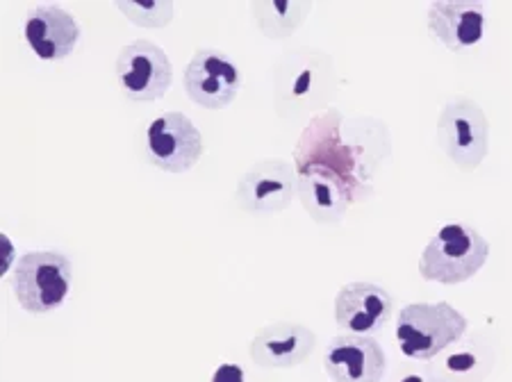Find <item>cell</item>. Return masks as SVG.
<instances>
[{
	"label": "cell",
	"instance_id": "cell-17",
	"mask_svg": "<svg viewBox=\"0 0 512 382\" xmlns=\"http://www.w3.org/2000/svg\"><path fill=\"white\" fill-rule=\"evenodd\" d=\"M119 10L128 16V21L142 28H164L173 19V3L171 0H148V3H126L117 0Z\"/></svg>",
	"mask_w": 512,
	"mask_h": 382
},
{
	"label": "cell",
	"instance_id": "cell-1",
	"mask_svg": "<svg viewBox=\"0 0 512 382\" xmlns=\"http://www.w3.org/2000/svg\"><path fill=\"white\" fill-rule=\"evenodd\" d=\"M469 328L465 314L451 303H410L396 319L399 351L417 362H431L460 342Z\"/></svg>",
	"mask_w": 512,
	"mask_h": 382
},
{
	"label": "cell",
	"instance_id": "cell-3",
	"mask_svg": "<svg viewBox=\"0 0 512 382\" xmlns=\"http://www.w3.org/2000/svg\"><path fill=\"white\" fill-rule=\"evenodd\" d=\"M73 285V264L60 251H30L19 257L12 273V292L28 314L60 310Z\"/></svg>",
	"mask_w": 512,
	"mask_h": 382
},
{
	"label": "cell",
	"instance_id": "cell-10",
	"mask_svg": "<svg viewBox=\"0 0 512 382\" xmlns=\"http://www.w3.org/2000/svg\"><path fill=\"white\" fill-rule=\"evenodd\" d=\"M324 369L333 382H383L387 353L374 337L346 332L330 339Z\"/></svg>",
	"mask_w": 512,
	"mask_h": 382
},
{
	"label": "cell",
	"instance_id": "cell-20",
	"mask_svg": "<svg viewBox=\"0 0 512 382\" xmlns=\"http://www.w3.org/2000/svg\"><path fill=\"white\" fill-rule=\"evenodd\" d=\"M394 382H431V380L419 376V373H403V378H396Z\"/></svg>",
	"mask_w": 512,
	"mask_h": 382
},
{
	"label": "cell",
	"instance_id": "cell-6",
	"mask_svg": "<svg viewBox=\"0 0 512 382\" xmlns=\"http://www.w3.org/2000/svg\"><path fill=\"white\" fill-rule=\"evenodd\" d=\"M117 80L128 101L153 103L171 89L173 64L155 41L135 39L119 51Z\"/></svg>",
	"mask_w": 512,
	"mask_h": 382
},
{
	"label": "cell",
	"instance_id": "cell-5",
	"mask_svg": "<svg viewBox=\"0 0 512 382\" xmlns=\"http://www.w3.org/2000/svg\"><path fill=\"white\" fill-rule=\"evenodd\" d=\"M437 144L460 171H474L490 151V121L474 98L453 96L437 119Z\"/></svg>",
	"mask_w": 512,
	"mask_h": 382
},
{
	"label": "cell",
	"instance_id": "cell-8",
	"mask_svg": "<svg viewBox=\"0 0 512 382\" xmlns=\"http://www.w3.org/2000/svg\"><path fill=\"white\" fill-rule=\"evenodd\" d=\"M244 76L233 57L217 48H196L183 73V87L189 101L205 110H224L235 101Z\"/></svg>",
	"mask_w": 512,
	"mask_h": 382
},
{
	"label": "cell",
	"instance_id": "cell-13",
	"mask_svg": "<svg viewBox=\"0 0 512 382\" xmlns=\"http://www.w3.org/2000/svg\"><path fill=\"white\" fill-rule=\"evenodd\" d=\"M428 32L451 53L469 51L485 37V5L476 0H437L428 7Z\"/></svg>",
	"mask_w": 512,
	"mask_h": 382
},
{
	"label": "cell",
	"instance_id": "cell-4",
	"mask_svg": "<svg viewBox=\"0 0 512 382\" xmlns=\"http://www.w3.org/2000/svg\"><path fill=\"white\" fill-rule=\"evenodd\" d=\"M342 114L337 110H328L315 116L305 128L303 137L294 151V169H324L340 178L351 194L358 198V189H362V180L358 176L360 157L340 135Z\"/></svg>",
	"mask_w": 512,
	"mask_h": 382
},
{
	"label": "cell",
	"instance_id": "cell-15",
	"mask_svg": "<svg viewBox=\"0 0 512 382\" xmlns=\"http://www.w3.org/2000/svg\"><path fill=\"white\" fill-rule=\"evenodd\" d=\"M296 196L312 221L324 223V226L340 223L349 205L355 203L351 189L324 169L296 171Z\"/></svg>",
	"mask_w": 512,
	"mask_h": 382
},
{
	"label": "cell",
	"instance_id": "cell-2",
	"mask_svg": "<svg viewBox=\"0 0 512 382\" xmlns=\"http://www.w3.org/2000/svg\"><path fill=\"white\" fill-rule=\"evenodd\" d=\"M490 257V242L467 223H449L435 232L419 257V276L440 285L472 280Z\"/></svg>",
	"mask_w": 512,
	"mask_h": 382
},
{
	"label": "cell",
	"instance_id": "cell-9",
	"mask_svg": "<svg viewBox=\"0 0 512 382\" xmlns=\"http://www.w3.org/2000/svg\"><path fill=\"white\" fill-rule=\"evenodd\" d=\"M394 298L374 282H346L335 296V321L351 335L374 337L390 323Z\"/></svg>",
	"mask_w": 512,
	"mask_h": 382
},
{
	"label": "cell",
	"instance_id": "cell-14",
	"mask_svg": "<svg viewBox=\"0 0 512 382\" xmlns=\"http://www.w3.org/2000/svg\"><path fill=\"white\" fill-rule=\"evenodd\" d=\"M317 335L301 323H271L251 342V360L262 369H294L315 351Z\"/></svg>",
	"mask_w": 512,
	"mask_h": 382
},
{
	"label": "cell",
	"instance_id": "cell-11",
	"mask_svg": "<svg viewBox=\"0 0 512 382\" xmlns=\"http://www.w3.org/2000/svg\"><path fill=\"white\" fill-rule=\"evenodd\" d=\"M23 37L39 60L62 62L78 48L82 28L76 16L62 5L41 3L26 14Z\"/></svg>",
	"mask_w": 512,
	"mask_h": 382
},
{
	"label": "cell",
	"instance_id": "cell-7",
	"mask_svg": "<svg viewBox=\"0 0 512 382\" xmlns=\"http://www.w3.org/2000/svg\"><path fill=\"white\" fill-rule=\"evenodd\" d=\"M205 153L201 130L183 112H167L148 123L146 155L148 162L167 173L192 171Z\"/></svg>",
	"mask_w": 512,
	"mask_h": 382
},
{
	"label": "cell",
	"instance_id": "cell-19",
	"mask_svg": "<svg viewBox=\"0 0 512 382\" xmlns=\"http://www.w3.org/2000/svg\"><path fill=\"white\" fill-rule=\"evenodd\" d=\"M212 382H244V369L237 367V364H221L214 371Z\"/></svg>",
	"mask_w": 512,
	"mask_h": 382
},
{
	"label": "cell",
	"instance_id": "cell-12",
	"mask_svg": "<svg viewBox=\"0 0 512 382\" xmlns=\"http://www.w3.org/2000/svg\"><path fill=\"white\" fill-rule=\"evenodd\" d=\"M296 194V169L285 160L255 162L239 178L235 201L246 212L271 214L285 210Z\"/></svg>",
	"mask_w": 512,
	"mask_h": 382
},
{
	"label": "cell",
	"instance_id": "cell-18",
	"mask_svg": "<svg viewBox=\"0 0 512 382\" xmlns=\"http://www.w3.org/2000/svg\"><path fill=\"white\" fill-rule=\"evenodd\" d=\"M312 60H315V55H312ZM310 57L305 62H301V71H296V76H287V87H285V94L289 98H294V103H301V101H312V96H315V85H317V76L310 71Z\"/></svg>",
	"mask_w": 512,
	"mask_h": 382
},
{
	"label": "cell",
	"instance_id": "cell-16",
	"mask_svg": "<svg viewBox=\"0 0 512 382\" xmlns=\"http://www.w3.org/2000/svg\"><path fill=\"white\" fill-rule=\"evenodd\" d=\"M433 362V360H431ZM494 367V348L485 337H462L428 364L431 382H481Z\"/></svg>",
	"mask_w": 512,
	"mask_h": 382
}]
</instances>
